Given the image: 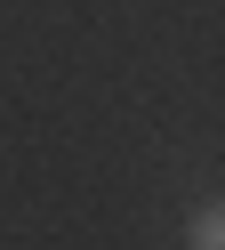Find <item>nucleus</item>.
<instances>
[{
  "label": "nucleus",
  "mask_w": 225,
  "mask_h": 250,
  "mask_svg": "<svg viewBox=\"0 0 225 250\" xmlns=\"http://www.w3.org/2000/svg\"><path fill=\"white\" fill-rule=\"evenodd\" d=\"M185 250H225V202H201L185 218Z\"/></svg>",
  "instance_id": "f257e3e1"
}]
</instances>
